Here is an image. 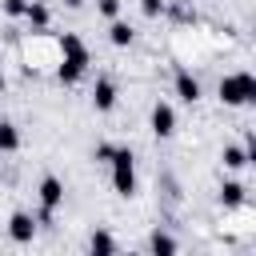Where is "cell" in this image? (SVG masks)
I'll list each match as a JSON object with an SVG mask.
<instances>
[{
  "label": "cell",
  "mask_w": 256,
  "mask_h": 256,
  "mask_svg": "<svg viewBox=\"0 0 256 256\" xmlns=\"http://www.w3.org/2000/svg\"><path fill=\"white\" fill-rule=\"evenodd\" d=\"M88 48L76 32H60V68H56V80L60 84H76L84 72H88Z\"/></svg>",
  "instance_id": "cell-1"
},
{
  "label": "cell",
  "mask_w": 256,
  "mask_h": 256,
  "mask_svg": "<svg viewBox=\"0 0 256 256\" xmlns=\"http://www.w3.org/2000/svg\"><path fill=\"white\" fill-rule=\"evenodd\" d=\"M108 164H112V188H116V196L132 200L136 196V152L128 144H116V152H112Z\"/></svg>",
  "instance_id": "cell-2"
},
{
  "label": "cell",
  "mask_w": 256,
  "mask_h": 256,
  "mask_svg": "<svg viewBox=\"0 0 256 256\" xmlns=\"http://www.w3.org/2000/svg\"><path fill=\"white\" fill-rule=\"evenodd\" d=\"M220 104H228V108H244V104H252L256 100V76L252 72H228L224 80H220Z\"/></svg>",
  "instance_id": "cell-3"
},
{
  "label": "cell",
  "mask_w": 256,
  "mask_h": 256,
  "mask_svg": "<svg viewBox=\"0 0 256 256\" xmlns=\"http://www.w3.org/2000/svg\"><path fill=\"white\" fill-rule=\"evenodd\" d=\"M36 192H40V216H36V224H52L56 208L64 204V180L60 176H44Z\"/></svg>",
  "instance_id": "cell-4"
},
{
  "label": "cell",
  "mask_w": 256,
  "mask_h": 256,
  "mask_svg": "<svg viewBox=\"0 0 256 256\" xmlns=\"http://www.w3.org/2000/svg\"><path fill=\"white\" fill-rule=\"evenodd\" d=\"M148 124H152V132H156L160 140H168V136L176 132V108H172L168 100L152 104V116H148Z\"/></svg>",
  "instance_id": "cell-5"
},
{
  "label": "cell",
  "mask_w": 256,
  "mask_h": 256,
  "mask_svg": "<svg viewBox=\"0 0 256 256\" xmlns=\"http://www.w3.org/2000/svg\"><path fill=\"white\" fill-rule=\"evenodd\" d=\"M8 236H12L16 244H32V236H36V216H32V212H12V216H8Z\"/></svg>",
  "instance_id": "cell-6"
},
{
  "label": "cell",
  "mask_w": 256,
  "mask_h": 256,
  "mask_svg": "<svg viewBox=\"0 0 256 256\" xmlns=\"http://www.w3.org/2000/svg\"><path fill=\"white\" fill-rule=\"evenodd\" d=\"M172 88H176V96H180L184 104H196V100H200V80H196L188 68H176V76H172Z\"/></svg>",
  "instance_id": "cell-7"
},
{
  "label": "cell",
  "mask_w": 256,
  "mask_h": 256,
  "mask_svg": "<svg viewBox=\"0 0 256 256\" xmlns=\"http://www.w3.org/2000/svg\"><path fill=\"white\" fill-rule=\"evenodd\" d=\"M116 96H120L116 84H112L108 76H100L96 88H92V108H96V112H112V108H116Z\"/></svg>",
  "instance_id": "cell-8"
},
{
  "label": "cell",
  "mask_w": 256,
  "mask_h": 256,
  "mask_svg": "<svg viewBox=\"0 0 256 256\" xmlns=\"http://www.w3.org/2000/svg\"><path fill=\"white\" fill-rule=\"evenodd\" d=\"M220 204H224L228 212L244 208V204H248V188H244L240 180H224V184H220Z\"/></svg>",
  "instance_id": "cell-9"
},
{
  "label": "cell",
  "mask_w": 256,
  "mask_h": 256,
  "mask_svg": "<svg viewBox=\"0 0 256 256\" xmlns=\"http://www.w3.org/2000/svg\"><path fill=\"white\" fill-rule=\"evenodd\" d=\"M220 164H224L228 172H240V168H248V164H252V156L244 152V144H224V152H220Z\"/></svg>",
  "instance_id": "cell-10"
},
{
  "label": "cell",
  "mask_w": 256,
  "mask_h": 256,
  "mask_svg": "<svg viewBox=\"0 0 256 256\" xmlns=\"http://www.w3.org/2000/svg\"><path fill=\"white\" fill-rule=\"evenodd\" d=\"M132 36H136V28H132L128 20H120V16L108 24V40H112L116 48H128V44H132Z\"/></svg>",
  "instance_id": "cell-11"
},
{
  "label": "cell",
  "mask_w": 256,
  "mask_h": 256,
  "mask_svg": "<svg viewBox=\"0 0 256 256\" xmlns=\"http://www.w3.org/2000/svg\"><path fill=\"white\" fill-rule=\"evenodd\" d=\"M88 248H92L96 256H112V252H116V236H112L108 228H96V232L88 236Z\"/></svg>",
  "instance_id": "cell-12"
},
{
  "label": "cell",
  "mask_w": 256,
  "mask_h": 256,
  "mask_svg": "<svg viewBox=\"0 0 256 256\" xmlns=\"http://www.w3.org/2000/svg\"><path fill=\"white\" fill-rule=\"evenodd\" d=\"M24 20H28L32 28H48L52 12H48V4H40V0H28V8H24Z\"/></svg>",
  "instance_id": "cell-13"
},
{
  "label": "cell",
  "mask_w": 256,
  "mask_h": 256,
  "mask_svg": "<svg viewBox=\"0 0 256 256\" xmlns=\"http://www.w3.org/2000/svg\"><path fill=\"white\" fill-rule=\"evenodd\" d=\"M148 248H152L156 256H172L180 244H176V236H168V232H160V228H156V232L148 236Z\"/></svg>",
  "instance_id": "cell-14"
},
{
  "label": "cell",
  "mask_w": 256,
  "mask_h": 256,
  "mask_svg": "<svg viewBox=\"0 0 256 256\" xmlns=\"http://www.w3.org/2000/svg\"><path fill=\"white\" fill-rule=\"evenodd\" d=\"M16 148H20L16 124H12V120H0V156H8V152H16Z\"/></svg>",
  "instance_id": "cell-15"
},
{
  "label": "cell",
  "mask_w": 256,
  "mask_h": 256,
  "mask_svg": "<svg viewBox=\"0 0 256 256\" xmlns=\"http://www.w3.org/2000/svg\"><path fill=\"white\" fill-rule=\"evenodd\" d=\"M164 12H168L176 24H196V8H192V4H184V0H176V4H164Z\"/></svg>",
  "instance_id": "cell-16"
},
{
  "label": "cell",
  "mask_w": 256,
  "mask_h": 256,
  "mask_svg": "<svg viewBox=\"0 0 256 256\" xmlns=\"http://www.w3.org/2000/svg\"><path fill=\"white\" fill-rule=\"evenodd\" d=\"M24 8H28V0H0V12H4V16H12V20H16V16H24Z\"/></svg>",
  "instance_id": "cell-17"
},
{
  "label": "cell",
  "mask_w": 256,
  "mask_h": 256,
  "mask_svg": "<svg viewBox=\"0 0 256 256\" xmlns=\"http://www.w3.org/2000/svg\"><path fill=\"white\" fill-rule=\"evenodd\" d=\"M164 4H168V0H140V12H144L148 20H156V16H164Z\"/></svg>",
  "instance_id": "cell-18"
},
{
  "label": "cell",
  "mask_w": 256,
  "mask_h": 256,
  "mask_svg": "<svg viewBox=\"0 0 256 256\" xmlns=\"http://www.w3.org/2000/svg\"><path fill=\"white\" fill-rule=\"evenodd\" d=\"M96 12L108 16V20H116L120 16V0H96Z\"/></svg>",
  "instance_id": "cell-19"
},
{
  "label": "cell",
  "mask_w": 256,
  "mask_h": 256,
  "mask_svg": "<svg viewBox=\"0 0 256 256\" xmlns=\"http://www.w3.org/2000/svg\"><path fill=\"white\" fill-rule=\"evenodd\" d=\"M112 152H116V144H96V152H92V156H96V164H108V160H112Z\"/></svg>",
  "instance_id": "cell-20"
},
{
  "label": "cell",
  "mask_w": 256,
  "mask_h": 256,
  "mask_svg": "<svg viewBox=\"0 0 256 256\" xmlns=\"http://www.w3.org/2000/svg\"><path fill=\"white\" fill-rule=\"evenodd\" d=\"M8 88V76H4V64H0V92Z\"/></svg>",
  "instance_id": "cell-21"
},
{
  "label": "cell",
  "mask_w": 256,
  "mask_h": 256,
  "mask_svg": "<svg viewBox=\"0 0 256 256\" xmlns=\"http://www.w3.org/2000/svg\"><path fill=\"white\" fill-rule=\"evenodd\" d=\"M80 4H84V0H64V8H80Z\"/></svg>",
  "instance_id": "cell-22"
}]
</instances>
